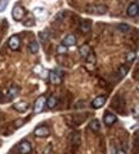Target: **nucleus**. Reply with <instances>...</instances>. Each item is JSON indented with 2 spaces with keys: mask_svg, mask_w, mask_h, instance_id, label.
Listing matches in <instances>:
<instances>
[{
  "mask_svg": "<svg viewBox=\"0 0 139 154\" xmlns=\"http://www.w3.org/2000/svg\"><path fill=\"white\" fill-rule=\"evenodd\" d=\"M116 154H126V152L124 150V149H118V150L116 152Z\"/></svg>",
  "mask_w": 139,
  "mask_h": 154,
  "instance_id": "obj_29",
  "label": "nucleus"
},
{
  "mask_svg": "<svg viewBox=\"0 0 139 154\" xmlns=\"http://www.w3.org/2000/svg\"><path fill=\"white\" fill-rule=\"evenodd\" d=\"M90 28H92V22L88 21V19H84V21H81L80 23V30L83 31V32H89L90 31Z\"/></svg>",
  "mask_w": 139,
  "mask_h": 154,
  "instance_id": "obj_12",
  "label": "nucleus"
},
{
  "mask_svg": "<svg viewBox=\"0 0 139 154\" xmlns=\"http://www.w3.org/2000/svg\"><path fill=\"white\" fill-rule=\"evenodd\" d=\"M138 12H139V7H138V3L137 2L131 3L130 5L128 7V9H126V13H128L129 17H135V16H138Z\"/></svg>",
  "mask_w": 139,
  "mask_h": 154,
  "instance_id": "obj_5",
  "label": "nucleus"
},
{
  "mask_svg": "<svg viewBox=\"0 0 139 154\" xmlns=\"http://www.w3.org/2000/svg\"><path fill=\"white\" fill-rule=\"evenodd\" d=\"M45 102H46V99H45V96H40V98H37L36 99V102H35V113H40L43 109H44V105H45Z\"/></svg>",
  "mask_w": 139,
  "mask_h": 154,
  "instance_id": "obj_6",
  "label": "nucleus"
},
{
  "mask_svg": "<svg viewBox=\"0 0 139 154\" xmlns=\"http://www.w3.org/2000/svg\"><path fill=\"white\" fill-rule=\"evenodd\" d=\"M7 4H8V0H2V3H0V12H3L5 9Z\"/></svg>",
  "mask_w": 139,
  "mask_h": 154,
  "instance_id": "obj_27",
  "label": "nucleus"
},
{
  "mask_svg": "<svg viewBox=\"0 0 139 154\" xmlns=\"http://www.w3.org/2000/svg\"><path fill=\"white\" fill-rule=\"evenodd\" d=\"M117 30L124 32V33H126V32L130 31L131 28H130V26H129V25H126V23H120V25L117 26Z\"/></svg>",
  "mask_w": 139,
  "mask_h": 154,
  "instance_id": "obj_19",
  "label": "nucleus"
},
{
  "mask_svg": "<svg viewBox=\"0 0 139 154\" xmlns=\"http://www.w3.org/2000/svg\"><path fill=\"white\" fill-rule=\"evenodd\" d=\"M0 100H2V93H0Z\"/></svg>",
  "mask_w": 139,
  "mask_h": 154,
  "instance_id": "obj_30",
  "label": "nucleus"
},
{
  "mask_svg": "<svg viewBox=\"0 0 139 154\" xmlns=\"http://www.w3.org/2000/svg\"><path fill=\"white\" fill-rule=\"evenodd\" d=\"M106 100H107V98L104 95H100V96H97L93 102H92V107L94 108V109H98V108H102L103 105H104V103H106Z\"/></svg>",
  "mask_w": 139,
  "mask_h": 154,
  "instance_id": "obj_4",
  "label": "nucleus"
},
{
  "mask_svg": "<svg viewBox=\"0 0 139 154\" xmlns=\"http://www.w3.org/2000/svg\"><path fill=\"white\" fill-rule=\"evenodd\" d=\"M12 17L16 19V21H21V19L25 17V9L20 5H16L12 11Z\"/></svg>",
  "mask_w": 139,
  "mask_h": 154,
  "instance_id": "obj_1",
  "label": "nucleus"
},
{
  "mask_svg": "<svg viewBox=\"0 0 139 154\" xmlns=\"http://www.w3.org/2000/svg\"><path fill=\"white\" fill-rule=\"evenodd\" d=\"M89 13H94V14H106L107 13V7L106 5H92L88 7Z\"/></svg>",
  "mask_w": 139,
  "mask_h": 154,
  "instance_id": "obj_2",
  "label": "nucleus"
},
{
  "mask_svg": "<svg viewBox=\"0 0 139 154\" xmlns=\"http://www.w3.org/2000/svg\"><path fill=\"white\" fill-rule=\"evenodd\" d=\"M90 51H92V50H90V46L89 45H86V44L83 45V46L80 48V55H81V58H86Z\"/></svg>",
  "mask_w": 139,
  "mask_h": 154,
  "instance_id": "obj_16",
  "label": "nucleus"
},
{
  "mask_svg": "<svg viewBox=\"0 0 139 154\" xmlns=\"http://www.w3.org/2000/svg\"><path fill=\"white\" fill-rule=\"evenodd\" d=\"M20 94V88L18 86H16V85H13L11 89H9V91H8V99H14L16 96Z\"/></svg>",
  "mask_w": 139,
  "mask_h": 154,
  "instance_id": "obj_13",
  "label": "nucleus"
},
{
  "mask_svg": "<svg viewBox=\"0 0 139 154\" xmlns=\"http://www.w3.org/2000/svg\"><path fill=\"white\" fill-rule=\"evenodd\" d=\"M57 51H58L59 54H65V53L67 51V48H66V46H63V45H59L58 48H57Z\"/></svg>",
  "mask_w": 139,
  "mask_h": 154,
  "instance_id": "obj_26",
  "label": "nucleus"
},
{
  "mask_svg": "<svg viewBox=\"0 0 139 154\" xmlns=\"http://www.w3.org/2000/svg\"><path fill=\"white\" fill-rule=\"evenodd\" d=\"M89 128L92 130V131H94V132H98L99 128H100V123H99L98 119H93V121L89 123Z\"/></svg>",
  "mask_w": 139,
  "mask_h": 154,
  "instance_id": "obj_15",
  "label": "nucleus"
},
{
  "mask_svg": "<svg viewBox=\"0 0 139 154\" xmlns=\"http://www.w3.org/2000/svg\"><path fill=\"white\" fill-rule=\"evenodd\" d=\"M23 25H25L26 27H28V26H31V27H32V26H35V22H33V19H32V18H27L26 21L23 22Z\"/></svg>",
  "mask_w": 139,
  "mask_h": 154,
  "instance_id": "obj_25",
  "label": "nucleus"
},
{
  "mask_svg": "<svg viewBox=\"0 0 139 154\" xmlns=\"http://www.w3.org/2000/svg\"><path fill=\"white\" fill-rule=\"evenodd\" d=\"M135 58H137L135 51H129L128 55H126V60L129 62V63H133V62L135 60Z\"/></svg>",
  "mask_w": 139,
  "mask_h": 154,
  "instance_id": "obj_21",
  "label": "nucleus"
},
{
  "mask_svg": "<svg viewBox=\"0 0 139 154\" xmlns=\"http://www.w3.org/2000/svg\"><path fill=\"white\" fill-rule=\"evenodd\" d=\"M8 45L12 50H17L18 48H20V37H18L17 35H13L11 38H9Z\"/></svg>",
  "mask_w": 139,
  "mask_h": 154,
  "instance_id": "obj_9",
  "label": "nucleus"
},
{
  "mask_svg": "<svg viewBox=\"0 0 139 154\" xmlns=\"http://www.w3.org/2000/svg\"><path fill=\"white\" fill-rule=\"evenodd\" d=\"M45 103H46V105H48V108H49V109H53L55 105H57V103H58V100H57L55 96H50V98L48 99Z\"/></svg>",
  "mask_w": 139,
  "mask_h": 154,
  "instance_id": "obj_17",
  "label": "nucleus"
},
{
  "mask_svg": "<svg viewBox=\"0 0 139 154\" xmlns=\"http://www.w3.org/2000/svg\"><path fill=\"white\" fill-rule=\"evenodd\" d=\"M39 37H40V41L45 42L48 38H49V32H48L46 30H45V31H41V32L39 33Z\"/></svg>",
  "mask_w": 139,
  "mask_h": 154,
  "instance_id": "obj_22",
  "label": "nucleus"
},
{
  "mask_svg": "<svg viewBox=\"0 0 139 154\" xmlns=\"http://www.w3.org/2000/svg\"><path fill=\"white\" fill-rule=\"evenodd\" d=\"M33 14H35L36 17H43V16H45V9L44 8H35L33 9Z\"/></svg>",
  "mask_w": 139,
  "mask_h": 154,
  "instance_id": "obj_20",
  "label": "nucleus"
},
{
  "mask_svg": "<svg viewBox=\"0 0 139 154\" xmlns=\"http://www.w3.org/2000/svg\"><path fill=\"white\" fill-rule=\"evenodd\" d=\"M18 150H20L21 154H28V153L32 150L31 143H30V141H27V140L21 141V143H20V146H18Z\"/></svg>",
  "mask_w": 139,
  "mask_h": 154,
  "instance_id": "obj_3",
  "label": "nucleus"
},
{
  "mask_svg": "<svg viewBox=\"0 0 139 154\" xmlns=\"http://www.w3.org/2000/svg\"><path fill=\"white\" fill-rule=\"evenodd\" d=\"M33 134H35L36 136H39V137H45V136H48V135H49L50 132H49V128H48L46 126H39V127L35 128Z\"/></svg>",
  "mask_w": 139,
  "mask_h": 154,
  "instance_id": "obj_8",
  "label": "nucleus"
},
{
  "mask_svg": "<svg viewBox=\"0 0 139 154\" xmlns=\"http://www.w3.org/2000/svg\"><path fill=\"white\" fill-rule=\"evenodd\" d=\"M116 116H115L113 113L111 112H107L106 114H104V123L107 125V126H111V125H113L115 122H116Z\"/></svg>",
  "mask_w": 139,
  "mask_h": 154,
  "instance_id": "obj_10",
  "label": "nucleus"
},
{
  "mask_svg": "<svg viewBox=\"0 0 139 154\" xmlns=\"http://www.w3.org/2000/svg\"><path fill=\"white\" fill-rule=\"evenodd\" d=\"M33 71H35V73H37V75H40V73H41V72H43V71H44V69H43V67H41V66H36V67H35V68H33Z\"/></svg>",
  "mask_w": 139,
  "mask_h": 154,
  "instance_id": "obj_28",
  "label": "nucleus"
},
{
  "mask_svg": "<svg viewBox=\"0 0 139 154\" xmlns=\"http://www.w3.org/2000/svg\"><path fill=\"white\" fill-rule=\"evenodd\" d=\"M85 59H86V60H88V62H89V63H94V62H95V55L93 54V53H92V51H90V53H89V54H88V57H86V58H85Z\"/></svg>",
  "mask_w": 139,
  "mask_h": 154,
  "instance_id": "obj_24",
  "label": "nucleus"
},
{
  "mask_svg": "<svg viewBox=\"0 0 139 154\" xmlns=\"http://www.w3.org/2000/svg\"><path fill=\"white\" fill-rule=\"evenodd\" d=\"M76 44V37L75 35H72V33H70V35H67L65 36V38L62 40V45L63 46H74Z\"/></svg>",
  "mask_w": 139,
  "mask_h": 154,
  "instance_id": "obj_7",
  "label": "nucleus"
},
{
  "mask_svg": "<svg viewBox=\"0 0 139 154\" xmlns=\"http://www.w3.org/2000/svg\"><path fill=\"white\" fill-rule=\"evenodd\" d=\"M28 50H30L32 54H36V53L39 51V44H37V41H31L30 45H28Z\"/></svg>",
  "mask_w": 139,
  "mask_h": 154,
  "instance_id": "obj_18",
  "label": "nucleus"
},
{
  "mask_svg": "<svg viewBox=\"0 0 139 154\" xmlns=\"http://www.w3.org/2000/svg\"><path fill=\"white\" fill-rule=\"evenodd\" d=\"M28 107V104L25 102V100H22V102H17V103H14L13 104V108L18 110V112H25V110L27 109Z\"/></svg>",
  "mask_w": 139,
  "mask_h": 154,
  "instance_id": "obj_11",
  "label": "nucleus"
},
{
  "mask_svg": "<svg viewBox=\"0 0 139 154\" xmlns=\"http://www.w3.org/2000/svg\"><path fill=\"white\" fill-rule=\"evenodd\" d=\"M49 79H50V82H53V84H59L61 82V76L57 73V72H49Z\"/></svg>",
  "mask_w": 139,
  "mask_h": 154,
  "instance_id": "obj_14",
  "label": "nucleus"
},
{
  "mask_svg": "<svg viewBox=\"0 0 139 154\" xmlns=\"http://www.w3.org/2000/svg\"><path fill=\"white\" fill-rule=\"evenodd\" d=\"M118 73H120V76L121 77H124V76H126V73H128V68L125 66H121L118 68Z\"/></svg>",
  "mask_w": 139,
  "mask_h": 154,
  "instance_id": "obj_23",
  "label": "nucleus"
}]
</instances>
